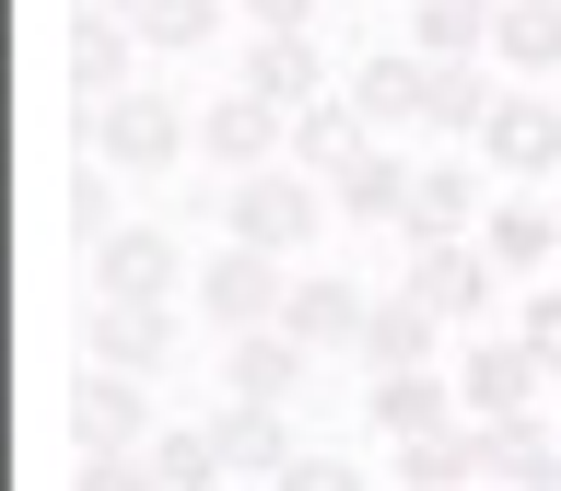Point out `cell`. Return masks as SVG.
<instances>
[{"mask_svg": "<svg viewBox=\"0 0 561 491\" xmlns=\"http://www.w3.org/2000/svg\"><path fill=\"white\" fill-rule=\"evenodd\" d=\"M340 210H328V175L305 164H270V175H234L222 187V246H257V258H305Z\"/></svg>", "mask_w": 561, "mask_h": 491, "instance_id": "1", "label": "cell"}, {"mask_svg": "<svg viewBox=\"0 0 561 491\" xmlns=\"http://www.w3.org/2000/svg\"><path fill=\"white\" fill-rule=\"evenodd\" d=\"M82 140H94V164H117V175H175L187 152H199V105L164 94V82H129L117 105L82 117Z\"/></svg>", "mask_w": 561, "mask_h": 491, "instance_id": "2", "label": "cell"}, {"mask_svg": "<svg viewBox=\"0 0 561 491\" xmlns=\"http://www.w3.org/2000/svg\"><path fill=\"white\" fill-rule=\"evenodd\" d=\"M187 305L222 328V340H257L293 316V258H257V246H210L199 270H187Z\"/></svg>", "mask_w": 561, "mask_h": 491, "instance_id": "3", "label": "cell"}, {"mask_svg": "<svg viewBox=\"0 0 561 491\" xmlns=\"http://www.w3.org/2000/svg\"><path fill=\"white\" fill-rule=\"evenodd\" d=\"M59 433L82 456H140L164 421H152V375H117V363H82V386L59 398Z\"/></svg>", "mask_w": 561, "mask_h": 491, "instance_id": "4", "label": "cell"}, {"mask_svg": "<svg viewBox=\"0 0 561 491\" xmlns=\"http://www.w3.org/2000/svg\"><path fill=\"white\" fill-rule=\"evenodd\" d=\"M480 164L515 175V187H550L561 175V82H503V105L480 129Z\"/></svg>", "mask_w": 561, "mask_h": 491, "instance_id": "5", "label": "cell"}, {"mask_svg": "<svg viewBox=\"0 0 561 491\" xmlns=\"http://www.w3.org/2000/svg\"><path fill=\"white\" fill-rule=\"evenodd\" d=\"M398 293H410L433 328H480L491 305H503V270H491V246H410V270H398Z\"/></svg>", "mask_w": 561, "mask_h": 491, "instance_id": "6", "label": "cell"}, {"mask_svg": "<svg viewBox=\"0 0 561 491\" xmlns=\"http://www.w3.org/2000/svg\"><path fill=\"white\" fill-rule=\"evenodd\" d=\"M199 152H210L222 175H270V164H293V105L222 82V94L199 105Z\"/></svg>", "mask_w": 561, "mask_h": 491, "instance_id": "7", "label": "cell"}, {"mask_svg": "<svg viewBox=\"0 0 561 491\" xmlns=\"http://www.w3.org/2000/svg\"><path fill=\"white\" fill-rule=\"evenodd\" d=\"M456 398H468V421H515V410H538V363H526V340L515 328H480V340H456Z\"/></svg>", "mask_w": 561, "mask_h": 491, "instance_id": "8", "label": "cell"}, {"mask_svg": "<svg viewBox=\"0 0 561 491\" xmlns=\"http://www.w3.org/2000/svg\"><path fill=\"white\" fill-rule=\"evenodd\" d=\"M480 222H491L480 164H468V152H421V187H410V222H398V246H468Z\"/></svg>", "mask_w": 561, "mask_h": 491, "instance_id": "9", "label": "cell"}, {"mask_svg": "<svg viewBox=\"0 0 561 491\" xmlns=\"http://www.w3.org/2000/svg\"><path fill=\"white\" fill-rule=\"evenodd\" d=\"M59 82H70V105L94 117V105H117L140 82V35L129 24H105V12H70V35H59Z\"/></svg>", "mask_w": 561, "mask_h": 491, "instance_id": "10", "label": "cell"}, {"mask_svg": "<svg viewBox=\"0 0 561 491\" xmlns=\"http://www.w3.org/2000/svg\"><path fill=\"white\" fill-rule=\"evenodd\" d=\"M491 105H503V59H433V82H421V140L480 152Z\"/></svg>", "mask_w": 561, "mask_h": 491, "instance_id": "11", "label": "cell"}, {"mask_svg": "<svg viewBox=\"0 0 561 491\" xmlns=\"http://www.w3.org/2000/svg\"><path fill=\"white\" fill-rule=\"evenodd\" d=\"M175 235L164 222H117V235L94 246V305H175Z\"/></svg>", "mask_w": 561, "mask_h": 491, "instance_id": "12", "label": "cell"}, {"mask_svg": "<svg viewBox=\"0 0 561 491\" xmlns=\"http://www.w3.org/2000/svg\"><path fill=\"white\" fill-rule=\"evenodd\" d=\"M456 410H468V398H456V375H445V363H433V375H375V386H363V433H375V445L456 433Z\"/></svg>", "mask_w": 561, "mask_h": 491, "instance_id": "13", "label": "cell"}, {"mask_svg": "<svg viewBox=\"0 0 561 491\" xmlns=\"http://www.w3.org/2000/svg\"><path fill=\"white\" fill-rule=\"evenodd\" d=\"M480 246H491V270H503V281H550V270H561V199H550V187H515V199H491Z\"/></svg>", "mask_w": 561, "mask_h": 491, "instance_id": "14", "label": "cell"}, {"mask_svg": "<svg viewBox=\"0 0 561 491\" xmlns=\"http://www.w3.org/2000/svg\"><path fill=\"white\" fill-rule=\"evenodd\" d=\"M234 82H245V94H270V105H293V117H305L316 94H340L316 35H234Z\"/></svg>", "mask_w": 561, "mask_h": 491, "instance_id": "15", "label": "cell"}, {"mask_svg": "<svg viewBox=\"0 0 561 491\" xmlns=\"http://www.w3.org/2000/svg\"><path fill=\"white\" fill-rule=\"evenodd\" d=\"M210 445H222V468H234V480L270 491L280 468L305 456V433H293V410H270V398H222V410H210Z\"/></svg>", "mask_w": 561, "mask_h": 491, "instance_id": "16", "label": "cell"}, {"mask_svg": "<svg viewBox=\"0 0 561 491\" xmlns=\"http://www.w3.org/2000/svg\"><path fill=\"white\" fill-rule=\"evenodd\" d=\"M410 187H421V152L363 140V152L328 175V210H340V222H410Z\"/></svg>", "mask_w": 561, "mask_h": 491, "instance_id": "17", "label": "cell"}, {"mask_svg": "<svg viewBox=\"0 0 561 491\" xmlns=\"http://www.w3.org/2000/svg\"><path fill=\"white\" fill-rule=\"evenodd\" d=\"M363 316H375V293L351 270H293V316H280V328L305 351H363Z\"/></svg>", "mask_w": 561, "mask_h": 491, "instance_id": "18", "label": "cell"}, {"mask_svg": "<svg viewBox=\"0 0 561 491\" xmlns=\"http://www.w3.org/2000/svg\"><path fill=\"white\" fill-rule=\"evenodd\" d=\"M82 363L164 375V363H175V305H94V316H82Z\"/></svg>", "mask_w": 561, "mask_h": 491, "instance_id": "19", "label": "cell"}, {"mask_svg": "<svg viewBox=\"0 0 561 491\" xmlns=\"http://www.w3.org/2000/svg\"><path fill=\"white\" fill-rule=\"evenodd\" d=\"M316 375V351L293 340V328H257V340H222V398H270V410H293Z\"/></svg>", "mask_w": 561, "mask_h": 491, "instance_id": "20", "label": "cell"}, {"mask_svg": "<svg viewBox=\"0 0 561 491\" xmlns=\"http://www.w3.org/2000/svg\"><path fill=\"white\" fill-rule=\"evenodd\" d=\"M421 82H433V59H421V47H375V59H351V82L340 94L363 105V129H421Z\"/></svg>", "mask_w": 561, "mask_h": 491, "instance_id": "21", "label": "cell"}, {"mask_svg": "<svg viewBox=\"0 0 561 491\" xmlns=\"http://www.w3.org/2000/svg\"><path fill=\"white\" fill-rule=\"evenodd\" d=\"M445 363V328L410 305V293H386L375 316H363V375H433Z\"/></svg>", "mask_w": 561, "mask_h": 491, "instance_id": "22", "label": "cell"}, {"mask_svg": "<svg viewBox=\"0 0 561 491\" xmlns=\"http://www.w3.org/2000/svg\"><path fill=\"white\" fill-rule=\"evenodd\" d=\"M491 59H503V82H561V0H503Z\"/></svg>", "mask_w": 561, "mask_h": 491, "instance_id": "23", "label": "cell"}, {"mask_svg": "<svg viewBox=\"0 0 561 491\" xmlns=\"http://www.w3.org/2000/svg\"><path fill=\"white\" fill-rule=\"evenodd\" d=\"M398 491H468L480 480V421H456V433H421V445H386Z\"/></svg>", "mask_w": 561, "mask_h": 491, "instance_id": "24", "label": "cell"}, {"mask_svg": "<svg viewBox=\"0 0 561 491\" xmlns=\"http://www.w3.org/2000/svg\"><path fill=\"white\" fill-rule=\"evenodd\" d=\"M363 140H375V129H363V105H351V94H316L305 117H293V164H305V175H340Z\"/></svg>", "mask_w": 561, "mask_h": 491, "instance_id": "25", "label": "cell"}, {"mask_svg": "<svg viewBox=\"0 0 561 491\" xmlns=\"http://www.w3.org/2000/svg\"><path fill=\"white\" fill-rule=\"evenodd\" d=\"M140 456H152V480H164V491H234V468H222V445H210V421H164Z\"/></svg>", "mask_w": 561, "mask_h": 491, "instance_id": "26", "label": "cell"}, {"mask_svg": "<svg viewBox=\"0 0 561 491\" xmlns=\"http://www.w3.org/2000/svg\"><path fill=\"white\" fill-rule=\"evenodd\" d=\"M234 24V0H140L129 35L152 47V59H187V47H210V35Z\"/></svg>", "mask_w": 561, "mask_h": 491, "instance_id": "27", "label": "cell"}, {"mask_svg": "<svg viewBox=\"0 0 561 491\" xmlns=\"http://www.w3.org/2000/svg\"><path fill=\"white\" fill-rule=\"evenodd\" d=\"M550 421H538V410H515V421H480V480L491 491H515V480H538V468H550Z\"/></svg>", "mask_w": 561, "mask_h": 491, "instance_id": "28", "label": "cell"}, {"mask_svg": "<svg viewBox=\"0 0 561 491\" xmlns=\"http://www.w3.org/2000/svg\"><path fill=\"white\" fill-rule=\"evenodd\" d=\"M410 47L421 59H491V12H468V0H410Z\"/></svg>", "mask_w": 561, "mask_h": 491, "instance_id": "29", "label": "cell"}, {"mask_svg": "<svg viewBox=\"0 0 561 491\" xmlns=\"http://www.w3.org/2000/svg\"><path fill=\"white\" fill-rule=\"evenodd\" d=\"M515 340H526V363L561 386V281H526L515 293Z\"/></svg>", "mask_w": 561, "mask_h": 491, "instance_id": "30", "label": "cell"}, {"mask_svg": "<svg viewBox=\"0 0 561 491\" xmlns=\"http://www.w3.org/2000/svg\"><path fill=\"white\" fill-rule=\"evenodd\" d=\"M105 175H117V164H70V175H59V222H70L82 246L117 235V199H105Z\"/></svg>", "mask_w": 561, "mask_h": 491, "instance_id": "31", "label": "cell"}, {"mask_svg": "<svg viewBox=\"0 0 561 491\" xmlns=\"http://www.w3.org/2000/svg\"><path fill=\"white\" fill-rule=\"evenodd\" d=\"M270 491H363V468H351L340 445H305V456H293V468H280Z\"/></svg>", "mask_w": 561, "mask_h": 491, "instance_id": "32", "label": "cell"}, {"mask_svg": "<svg viewBox=\"0 0 561 491\" xmlns=\"http://www.w3.org/2000/svg\"><path fill=\"white\" fill-rule=\"evenodd\" d=\"M316 12H328V0H234L245 35H316Z\"/></svg>", "mask_w": 561, "mask_h": 491, "instance_id": "33", "label": "cell"}, {"mask_svg": "<svg viewBox=\"0 0 561 491\" xmlns=\"http://www.w3.org/2000/svg\"><path fill=\"white\" fill-rule=\"evenodd\" d=\"M70 491H164V480H152V456H82Z\"/></svg>", "mask_w": 561, "mask_h": 491, "instance_id": "34", "label": "cell"}, {"mask_svg": "<svg viewBox=\"0 0 561 491\" xmlns=\"http://www.w3.org/2000/svg\"><path fill=\"white\" fill-rule=\"evenodd\" d=\"M70 12H105V24H129V12H140V0H70Z\"/></svg>", "mask_w": 561, "mask_h": 491, "instance_id": "35", "label": "cell"}, {"mask_svg": "<svg viewBox=\"0 0 561 491\" xmlns=\"http://www.w3.org/2000/svg\"><path fill=\"white\" fill-rule=\"evenodd\" d=\"M515 491H561V456H550V468H538V480H515Z\"/></svg>", "mask_w": 561, "mask_h": 491, "instance_id": "36", "label": "cell"}, {"mask_svg": "<svg viewBox=\"0 0 561 491\" xmlns=\"http://www.w3.org/2000/svg\"><path fill=\"white\" fill-rule=\"evenodd\" d=\"M468 12H491V24H503V0H468Z\"/></svg>", "mask_w": 561, "mask_h": 491, "instance_id": "37", "label": "cell"}, {"mask_svg": "<svg viewBox=\"0 0 561 491\" xmlns=\"http://www.w3.org/2000/svg\"><path fill=\"white\" fill-rule=\"evenodd\" d=\"M328 12H363V0H328Z\"/></svg>", "mask_w": 561, "mask_h": 491, "instance_id": "38", "label": "cell"}]
</instances>
